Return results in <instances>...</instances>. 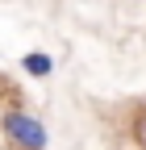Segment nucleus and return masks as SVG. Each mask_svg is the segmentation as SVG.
<instances>
[{"mask_svg":"<svg viewBox=\"0 0 146 150\" xmlns=\"http://www.w3.org/2000/svg\"><path fill=\"white\" fill-rule=\"evenodd\" d=\"M134 138H138V146L146 150V112H142L138 121H134Z\"/></svg>","mask_w":146,"mask_h":150,"instance_id":"7ed1b4c3","label":"nucleus"},{"mask_svg":"<svg viewBox=\"0 0 146 150\" xmlns=\"http://www.w3.org/2000/svg\"><path fill=\"white\" fill-rule=\"evenodd\" d=\"M21 71L33 75V79H50V75H54V59H50L46 50H29L25 59H21Z\"/></svg>","mask_w":146,"mask_h":150,"instance_id":"f03ea898","label":"nucleus"},{"mask_svg":"<svg viewBox=\"0 0 146 150\" xmlns=\"http://www.w3.org/2000/svg\"><path fill=\"white\" fill-rule=\"evenodd\" d=\"M0 129L9 134V142L17 150H46V125L38 117H29L25 108H13L0 117Z\"/></svg>","mask_w":146,"mask_h":150,"instance_id":"f257e3e1","label":"nucleus"}]
</instances>
